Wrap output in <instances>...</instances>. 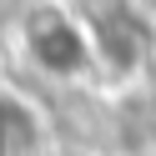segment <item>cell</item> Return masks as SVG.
<instances>
[{"mask_svg":"<svg viewBox=\"0 0 156 156\" xmlns=\"http://www.w3.org/2000/svg\"><path fill=\"white\" fill-rule=\"evenodd\" d=\"M15 41H20L25 61L51 81H91L101 76L96 66V45L86 30L81 10L66 0H30L15 20Z\"/></svg>","mask_w":156,"mask_h":156,"instance_id":"6da1fadb","label":"cell"},{"mask_svg":"<svg viewBox=\"0 0 156 156\" xmlns=\"http://www.w3.org/2000/svg\"><path fill=\"white\" fill-rule=\"evenodd\" d=\"M76 10H81L86 30H91L101 76H136L141 71L151 30H146L141 15L131 10V0H96V5H76Z\"/></svg>","mask_w":156,"mask_h":156,"instance_id":"7a4b0ae2","label":"cell"},{"mask_svg":"<svg viewBox=\"0 0 156 156\" xmlns=\"http://www.w3.org/2000/svg\"><path fill=\"white\" fill-rule=\"evenodd\" d=\"M0 156H45V116L20 91L0 86Z\"/></svg>","mask_w":156,"mask_h":156,"instance_id":"3957f363","label":"cell"},{"mask_svg":"<svg viewBox=\"0 0 156 156\" xmlns=\"http://www.w3.org/2000/svg\"><path fill=\"white\" fill-rule=\"evenodd\" d=\"M131 10L141 15V25H146V30L156 35V0H131Z\"/></svg>","mask_w":156,"mask_h":156,"instance_id":"277c9868","label":"cell"},{"mask_svg":"<svg viewBox=\"0 0 156 156\" xmlns=\"http://www.w3.org/2000/svg\"><path fill=\"white\" fill-rule=\"evenodd\" d=\"M45 156H55V151H45Z\"/></svg>","mask_w":156,"mask_h":156,"instance_id":"5b68a950","label":"cell"}]
</instances>
